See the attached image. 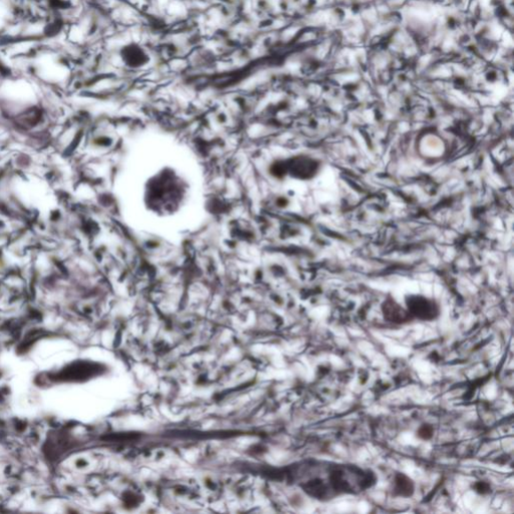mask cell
I'll return each mask as SVG.
<instances>
[{"mask_svg": "<svg viewBox=\"0 0 514 514\" xmlns=\"http://www.w3.org/2000/svg\"><path fill=\"white\" fill-rule=\"evenodd\" d=\"M384 312H385V317L392 323L401 324L409 320V315L394 303H392L390 305L387 304Z\"/></svg>", "mask_w": 514, "mask_h": 514, "instance_id": "obj_2", "label": "cell"}, {"mask_svg": "<svg viewBox=\"0 0 514 514\" xmlns=\"http://www.w3.org/2000/svg\"><path fill=\"white\" fill-rule=\"evenodd\" d=\"M433 428L429 425H424L420 430H419V436H421L424 439H429L432 437Z\"/></svg>", "mask_w": 514, "mask_h": 514, "instance_id": "obj_5", "label": "cell"}, {"mask_svg": "<svg viewBox=\"0 0 514 514\" xmlns=\"http://www.w3.org/2000/svg\"><path fill=\"white\" fill-rule=\"evenodd\" d=\"M123 59L126 60V62H128L129 65H132V66H140L146 62V56H145L143 50L141 48L135 47V46H132V47L126 49Z\"/></svg>", "mask_w": 514, "mask_h": 514, "instance_id": "obj_3", "label": "cell"}, {"mask_svg": "<svg viewBox=\"0 0 514 514\" xmlns=\"http://www.w3.org/2000/svg\"><path fill=\"white\" fill-rule=\"evenodd\" d=\"M409 308L411 309L413 314L423 320H432L437 314V310L434 305L430 304L428 300L415 302L411 304V306H409Z\"/></svg>", "mask_w": 514, "mask_h": 514, "instance_id": "obj_1", "label": "cell"}, {"mask_svg": "<svg viewBox=\"0 0 514 514\" xmlns=\"http://www.w3.org/2000/svg\"><path fill=\"white\" fill-rule=\"evenodd\" d=\"M395 484H396L395 491L399 495L411 496L413 494L414 485H413L411 480L407 476H405L403 474L398 475L395 479Z\"/></svg>", "mask_w": 514, "mask_h": 514, "instance_id": "obj_4", "label": "cell"}]
</instances>
